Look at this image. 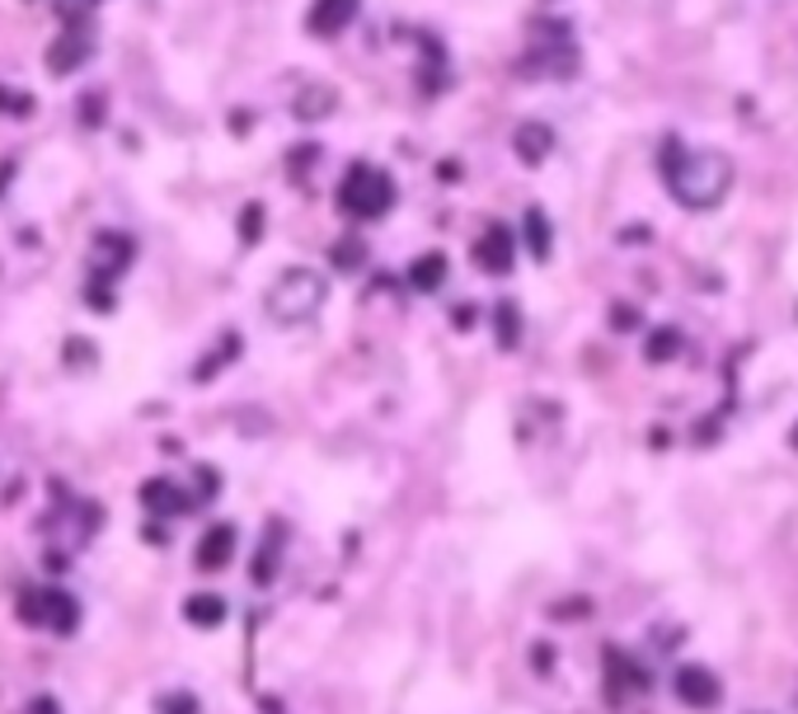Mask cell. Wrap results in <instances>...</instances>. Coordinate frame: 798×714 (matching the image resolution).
Instances as JSON below:
<instances>
[{"mask_svg": "<svg viewBox=\"0 0 798 714\" xmlns=\"http://www.w3.org/2000/svg\"><path fill=\"white\" fill-rule=\"evenodd\" d=\"M33 714H57V701H48V696L33 701Z\"/></svg>", "mask_w": 798, "mask_h": 714, "instance_id": "cell-32", "label": "cell"}, {"mask_svg": "<svg viewBox=\"0 0 798 714\" xmlns=\"http://www.w3.org/2000/svg\"><path fill=\"white\" fill-rule=\"evenodd\" d=\"M329 264H334V268H344V273H357V268L367 264V245L357 241V235H344V241H334Z\"/></svg>", "mask_w": 798, "mask_h": 714, "instance_id": "cell-21", "label": "cell"}, {"mask_svg": "<svg viewBox=\"0 0 798 714\" xmlns=\"http://www.w3.org/2000/svg\"><path fill=\"white\" fill-rule=\"evenodd\" d=\"M550 663H554V649H545V644H541V649H535V667L550 672Z\"/></svg>", "mask_w": 798, "mask_h": 714, "instance_id": "cell-30", "label": "cell"}, {"mask_svg": "<svg viewBox=\"0 0 798 714\" xmlns=\"http://www.w3.org/2000/svg\"><path fill=\"white\" fill-rule=\"evenodd\" d=\"M132 235H117V231H99L94 235V245H90V283H117V273H123L132 264Z\"/></svg>", "mask_w": 798, "mask_h": 714, "instance_id": "cell-6", "label": "cell"}, {"mask_svg": "<svg viewBox=\"0 0 798 714\" xmlns=\"http://www.w3.org/2000/svg\"><path fill=\"white\" fill-rule=\"evenodd\" d=\"M90 62V43L80 33H62L57 43L48 48V71L52 75H71V71H80Z\"/></svg>", "mask_w": 798, "mask_h": 714, "instance_id": "cell-12", "label": "cell"}, {"mask_svg": "<svg viewBox=\"0 0 798 714\" xmlns=\"http://www.w3.org/2000/svg\"><path fill=\"white\" fill-rule=\"evenodd\" d=\"M334 109H338V94L329 85H306L301 94H296V104H291V113L301 118V123H319V118H329Z\"/></svg>", "mask_w": 798, "mask_h": 714, "instance_id": "cell-16", "label": "cell"}, {"mask_svg": "<svg viewBox=\"0 0 798 714\" xmlns=\"http://www.w3.org/2000/svg\"><path fill=\"white\" fill-rule=\"evenodd\" d=\"M447 283V254H418L409 264V287L413 292H437Z\"/></svg>", "mask_w": 798, "mask_h": 714, "instance_id": "cell-18", "label": "cell"}, {"mask_svg": "<svg viewBox=\"0 0 798 714\" xmlns=\"http://www.w3.org/2000/svg\"><path fill=\"white\" fill-rule=\"evenodd\" d=\"M160 714H197V696H188V691H170V696H160Z\"/></svg>", "mask_w": 798, "mask_h": 714, "instance_id": "cell-24", "label": "cell"}, {"mask_svg": "<svg viewBox=\"0 0 798 714\" xmlns=\"http://www.w3.org/2000/svg\"><path fill=\"white\" fill-rule=\"evenodd\" d=\"M474 264L484 268V273H493V277H508L512 273V264H516V245H512V231L503 226V222H493V226H484V235L474 241Z\"/></svg>", "mask_w": 798, "mask_h": 714, "instance_id": "cell-7", "label": "cell"}, {"mask_svg": "<svg viewBox=\"0 0 798 714\" xmlns=\"http://www.w3.org/2000/svg\"><path fill=\"white\" fill-rule=\"evenodd\" d=\"M258 235H264V207H258V203H245V212H239V241H245V245H258Z\"/></svg>", "mask_w": 798, "mask_h": 714, "instance_id": "cell-23", "label": "cell"}, {"mask_svg": "<svg viewBox=\"0 0 798 714\" xmlns=\"http://www.w3.org/2000/svg\"><path fill=\"white\" fill-rule=\"evenodd\" d=\"M94 363V344L90 339H66V367H90Z\"/></svg>", "mask_w": 798, "mask_h": 714, "instance_id": "cell-25", "label": "cell"}, {"mask_svg": "<svg viewBox=\"0 0 798 714\" xmlns=\"http://www.w3.org/2000/svg\"><path fill=\"white\" fill-rule=\"evenodd\" d=\"M0 109H6V113H29L33 99L24 90H6V85H0Z\"/></svg>", "mask_w": 798, "mask_h": 714, "instance_id": "cell-26", "label": "cell"}, {"mask_svg": "<svg viewBox=\"0 0 798 714\" xmlns=\"http://www.w3.org/2000/svg\"><path fill=\"white\" fill-rule=\"evenodd\" d=\"M611 325H615V329H634V325H638V310H634V306H615V310H611Z\"/></svg>", "mask_w": 798, "mask_h": 714, "instance_id": "cell-27", "label": "cell"}, {"mask_svg": "<svg viewBox=\"0 0 798 714\" xmlns=\"http://www.w3.org/2000/svg\"><path fill=\"white\" fill-rule=\"evenodd\" d=\"M399 184L390 178V170H376V165H348V174L338 178V212L357 216V222H381V216L395 207Z\"/></svg>", "mask_w": 798, "mask_h": 714, "instance_id": "cell-2", "label": "cell"}, {"mask_svg": "<svg viewBox=\"0 0 798 714\" xmlns=\"http://www.w3.org/2000/svg\"><path fill=\"white\" fill-rule=\"evenodd\" d=\"M672 686H676V696H682V705H690V710H714L724 701V686H718V677L700 663H686Z\"/></svg>", "mask_w": 798, "mask_h": 714, "instance_id": "cell-8", "label": "cell"}, {"mask_svg": "<svg viewBox=\"0 0 798 714\" xmlns=\"http://www.w3.org/2000/svg\"><path fill=\"white\" fill-rule=\"evenodd\" d=\"M19 621L24 625H48L57 634H71L80 625V606L66 588H29L19 598Z\"/></svg>", "mask_w": 798, "mask_h": 714, "instance_id": "cell-4", "label": "cell"}, {"mask_svg": "<svg viewBox=\"0 0 798 714\" xmlns=\"http://www.w3.org/2000/svg\"><path fill=\"white\" fill-rule=\"evenodd\" d=\"M663 174H667L672 197L682 207H690V212H714L728 197V188H733V161H728L724 151H714V146L686 151V146L667 142Z\"/></svg>", "mask_w": 798, "mask_h": 714, "instance_id": "cell-1", "label": "cell"}, {"mask_svg": "<svg viewBox=\"0 0 798 714\" xmlns=\"http://www.w3.org/2000/svg\"><path fill=\"white\" fill-rule=\"evenodd\" d=\"M357 10H362V0H310L306 33L310 38H338L357 19Z\"/></svg>", "mask_w": 798, "mask_h": 714, "instance_id": "cell-9", "label": "cell"}, {"mask_svg": "<svg viewBox=\"0 0 798 714\" xmlns=\"http://www.w3.org/2000/svg\"><path fill=\"white\" fill-rule=\"evenodd\" d=\"M606 686H611V701H621L625 691H638V686H648V677L638 672L625 653H615V649H606Z\"/></svg>", "mask_w": 798, "mask_h": 714, "instance_id": "cell-15", "label": "cell"}, {"mask_svg": "<svg viewBox=\"0 0 798 714\" xmlns=\"http://www.w3.org/2000/svg\"><path fill=\"white\" fill-rule=\"evenodd\" d=\"M99 109H104V94L94 90V94H90V104H85V123H90V128L99 123Z\"/></svg>", "mask_w": 798, "mask_h": 714, "instance_id": "cell-28", "label": "cell"}, {"mask_svg": "<svg viewBox=\"0 0 798 714\" xmlns=\"http://www.w3.org/2000/svg\"><path fill=\"white\" fill-rule=\"evenodd\" d=\"M235 527L231 522H216V527H207L203 531V541H197V550H193V564L203 569V573H222L226 564H231V554H235Z\"/></svg>", "mask_w": 798, "mask_h": 714, "instance_id": "cell-10", "label": "cell"}, {"mask_svg": "<svg viewBox=\"0 0 798 714\" xmlns=\"http://www.w3.org/2000/svg\"><path fill=\"white\" fill-rule=\"evenodd\" d=\"M522 231H526V249L535 254V259H550L554 231H550V222H545V212H541V207H526V222H522Z\"/></svg>", "mask_w": 798, "mask_h": 714, "instance_id": "cell-20", "label": "cell"}, {"mask_svg": "<svg viewBox=\"0 0 798 714\" xmlns=\"http://www.w3.org/2000/svg\"><path fill=\"white\" fill-rule=\"evenodd\" d=\"M325 296H329V283L315 268H287L268 287L264 310L277 325H301V320H315L319 306H325Z\"/></svg>", "mask_w": 798, "mask_h": 714, "instance_id": "cell-3", "label": "cell"}, {"mask_svg": "<svg viewBox=\"0 0 798 714\" xmlns=\"http://www.w3.org/2000/svg\"><path fill=\"white\" fill-rule=\"evenodd\" d=\"M577 48H573V38H559V43H535L526 57H522V75H531V81H569V75H577Z\"/></svg>", "mask_w": 798, "mask_h": 714, "instance_id": "cell-5", "label": "cell"}, {"mask_svg": "<svg viewBox=\"0 0 798 714\" xmlns=\"http://www.w3.org/2000/svg\"><path fill=\"white\" fill-rule=\"evenodd\" d=\"M676 348H682V329L667 325V329H653V334H648V348H644V353H648V363H672Z\"/></svg>", "mask_w": 798, "mask_h": 714, "instance_id": "cell-22", "label": "cell"}, {"mask_svg": "<svg viewBox=\"0 0 798 714\" xmlns=\"http://www.w3.org/2000/svg\"><path fill=\"white\" fill-rule=\"evenodd\" d=\"M277 564H283V522H273L268 531H264V545H258V554H254V588H268L273 579H277Z\"/></svg>", "mask_w": 798, "mask_h": 714, "instance_id": "cell-13", "label": "cell"}, {"mask_svg": "<svg viewBox=\"0 0 798 714\" xmlns=\"http://www.w3.org/2000/svg\"><path fill=\"white\" fill-rule=\"evenodd\" d=\"M142 503H146L151 512H193L188 493L178 489L174 480H165V475H160V480H146V484H142Z\"/></svg>", "mask_w": 798, "mask_h": 714, "instance_id": "cell-14", "label": "cell"}, {"mask_svg": "<svg viewBox=\"0 0 798 714\" xmlns=\"http://www.w3.org/2000/svg\"><path fill=\"white\" fill-rule=\"evenodd\" d=\"M451 320H456V329H470V325H474V310H470V306H461V310L451 315Z\"/></svg>", "mask_w": 798, "mask_h": 714, "instance_id": "cell-29", "label": "cell"}, {"mask_svg": "<svg viewBox=\"0 0 798 714\" xmlns=\"http://www.w3.org/2000/svg\"><path fill=\"white\" fill-rule=\"evenodd\" d=\"M493 334H498V348H516V344H522V310H516L512 302L493 306Z\"/></svg>", "mask_w": 798, "mask_h": 714, "instance_id": "cell-19", "label": "cell"}, {"mask_svg": "<svg viewBox=\"0 0 798 714\" xmlns=\"http://www.w3.org/2000/svg\"><path fill=\"white\" fill-rule=\"evenodd\" d=\"M794 447H798V428H794Z\"/></svg>", "mask_w": 798, "mask_h": 714, "instance_id": "cell-33", "label": "cell"}, {"mask_svg": "<svg viewBox=\"0 0 798 714\" xmlns=\"http://www.w3.org/2000/svg\"><path fill=\"white\" fill-rule=\"evenodd\" d=\"M184 616H188V625H197V630H216L226 621V602L216 598V592H193V598L184 602Z\"/></svg>", "mask_w": 798, "mask_h": 714, "instance_id": "cell-17", "label": "cell"}, {"mask_svg": "<svg viewBox=\"0 0 798 714\" xmlns=\"http://www.w3.org/2000/svg\"><path fill=\"white\" fill-rule=\"evenodd\" d=\"M437 174H442V178H461V165H456V161H442V170H437Z\"/></svg>", "mask_w": 798, "mask_h": 714, "instance_id": "cell-31", "label": "cell"}, {"mask_svg": "<svg viewBox=\"0 0 798 714\" xmlns=\"http://www.w3.org/2000/svg\"><path fill=\"white\" fill-rule=\"evenodd\" d=\"M512 151H516V161L522 165H541L545 155L554 151V132L545 123H522L512 132Z\"/></svg>", "mask_w": 798, "mask_h": 714, "instance_id": "cell-11", "label": "cell"}]
</instances>
